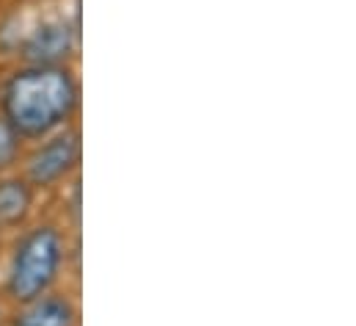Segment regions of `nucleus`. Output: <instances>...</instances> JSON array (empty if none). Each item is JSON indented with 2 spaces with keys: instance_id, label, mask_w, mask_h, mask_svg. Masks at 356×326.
Returning a JSON list of instances; mask_svg holds the SVG:
<instances>
[{
  "instance_id": "nucleus-6",
  "label": "nucleus",
  "mask_w": 356,
  "mask_h": 326,
  "mask_svg": "<svg viewBox=\"0 0 356 326\" xmlns=\"http://www.w3.org/2000/svg\"><path fill=\"white\" fill-rule=\"evenodd\" d=\"M33 205V191L25 180H0V230L19 224Z\"/></svg>"
},
{
  "instance_id": "nucleus-1",
  "label": "nucleus",
  "mask_w": 356,
  "mask_h": 326,
  "mask_svg": "<svg viewBox=\"0 0 356 326\" xmlns=\"http://www.w3.org/2000/svg\"><path fill=\"white\" fill-rule=\"evenodd\" d=\"M78 108V81L67 67H28L3 88V119L19 139H42Z\"/></svg>"
},
{
  "instance_id": "nucleus-5",
  "label": "nucleus",
  "mask_w": 356,
  "mask_h": 326,
  "mask_svg": "<svg viewBox=\"0 0 356 326\" xmlns=\"http://www.w3.org/2000/svg\"><path fill=\"white\" fill-rule=\"evenodd\" d=\"M78 310L67 296H39L25 304L14 326H75Z\"/></svg>"
},
{
  "instance_id": "nucleus-7",
  "label": "nucleus",
  "mask_w": 356,
  "mask_h": 326,
  "mask_svg": "<svg viewBox=\"0 0 356 326\" xmlns=\"http://www.w3.org/2000/svg\"><path fill=\"white\" fill-rule=\"evenodd\" d=\"M19 155V136L14 133V127L0 116V171L14 166Z\"/></svg>"
},
{
  "instance_id": "nucleus-2",
  "label": "nucleus",
  "mask_w": 356,
  "mask_h": 326,
  "mask_svg": "<svg viewBox=\"0 0 356 326\" xmlns=\"http://www.w3.org/2000/svg\"><path fill=\"white\" fill-rule=\"evenodd\" d=\"M64 263V241L61 233L50 224L31 230L22 235V241L14 249L11 268H8V282L6 290L14 302L28 304L50 290L56 282L58 271Z\"/></svg>"
},
{
  "instance_id": "nucleus-3",
  "label": "nucleus",
  "mask_w": 356,
  "mask_h": 326,
  "mask_svg": "<svg viewBox=\"0 0 356 326\" xmlns=\"http://www.w3.org/2000/svg\"><path fill=\"white\" fill-rule=\"evenodd\" d=\"M81 161V136L78 130H64L56 133L53 139H47V144H42L31 161H28V185L36 188H50L56 183H61Z\"/></svg>"
},
{
  "instance_id": "nucleus-4",
  "label": "nucleus",
  "mask_w": 356,
  "mask_h": 326,
  "mask_svg": "<svg viewBox=\"0 0 356 326\" xmlns=\"http://www.w3.org/2000/svg\"><path fill=\"white\" fill-rule=\"evenodd\" d=\"M75 50V33L67 22H44L39 25L22 45V56L31 67H64V61Z\"/></svg>"
}]
</instances>
